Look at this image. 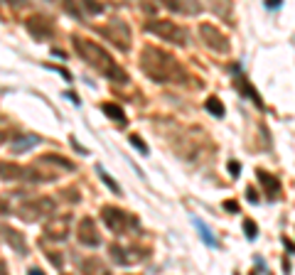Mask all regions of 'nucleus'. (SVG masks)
Returning a JSON list of instances; mask_svg holds the SVG:
<instances>
[{"label": "nucleus", "mask_w": 295, "mask_h": 275, "mask_svg": "<svg viewBox=\"0 0 295 275\" xmlns=\"http://www.w3.org/2000/svg\"><path fill=\"white\" fill-rule=\"evenodd\" d=\"M23 177H25V167L23 165L8 162V160L0 162V179H3V182H15V179H23Z\"/></svg>", "instance_id": "obj_12"}, {"label": "nucleus", "mask_w": 295, "mask_h": 275, "mask_svg": "<svg viewBox=\"0 0 295 275\" xmlns=\"http://www.w3.org/2000/svg\"><path fill=\"white\" fill-rule=\"evenodd\" d=\"M160 5H165L168 10H172V13H180V0H158Z\"/></svg>", "instance_id": "obj_29"}, {"label": "nucleus", "mask_w": 295, "mask_h": 275, "mask_svg": "<svg viewBox=\"0 0 295 275\" xmlns=\"http://www.w3.org/2000/svg\"><path fill=\"white\" fill-rule=\"evenodd\" d=\"M246 194H248V201H251V204H256V201H258V197H256V189H253V187H248V189H246Z\"/></svg>", "instance_id": "obj_36"}, {"label": "nucleus", "mask_w": 295, "mask_h": 275, "mask_svg": "<svg viewBox=\"0 0 295 275\" xmlns=\"http://www.w3.org/2000/svg\"><path fill=\"white\" fill-rule=\"evenodd\" d=\"M256 177H258V182H261V187L266 189V194H268V197H275V194L280 192V182H278V177H273L270 172L258 170V172H256Z\"/></svg>", "instance_id": "obj_14"}, {"label": "nucleus", "mask_w": 295, "mask_h": 275, "mask_svg": "<svg viewBox=\"0 0 295 275\" xmlns=\"http://www.w3.org/2000/svg\"><path fill=\"white\" fill-rule=\"evenodd\" d=\"M5 3H8V5H13V8H18V5H23V3H25V0H5Z\"/></svg>", "instance_id": "obj_38"}, {"label": "nucleus", "mask_w": 295, "mask_h": 275, "mask_svg": "<svg viewBox=\"0 0 295 275\" xmlns=\"http://www.w3.org/2000/svg\"><path fill=\"white\" fill-rule=\"evenodd\" d=\"M47 260H49L57 270H62V268H64V260H62V255H59L57 250H49V253H47Z\"/></svg>", "instance_id": "obj_27"}, {"label": "nucleus", "mask_w": 295, "mask_h": 275, "mask_svg": "<svg viewBox=\"0 0 295 275\" xmlns=\"http://www.w3.org/2000/svg\"><path fill=\"white\" fill-rule=\"evenodd\" d=\"M45 67H47L49 72H57V74H62V79H67V81H72V79H74V76H72L67 69H62V67H54V64H45Z\"/></svg>", "instance_id": "obj_28"}, {"label": "nucleus", "mask_w": 295, "mask_h": 275, "mask_svg": "<svg viewBox=\"0 0 295 275\" xmlns=\"http://www.w3.org/2000/svg\"><path fill=\"white\" fill-rule=\"evenodd\" d=\"M128 140H130V145H133L140 155H148V152H150V150H148V143H143L140 135H128Z\"/></svg>", "instance_id": "obj_25"}, {"label": "nucleus", "mask_w": 295, "mask_h": 275, "mask_svg": "<svg viewBox=\"0 0 295 275\" xmlns=\"http://www.w3.org/2000/svg\"><path fill=\"white\" fill-rule=\"evenodd\" d=\"M96 172H98L101 182H103V184H106V187H108V189H111L113 194H121V187L116 184V179H113V177H111V175H108V172H106V170H103L101 165H96Z\"/></svg>", "instance_id": "obj_20"}, {"label": "nucleus", "mask_w": 295, "mask_h": 275, "mask_svg": "<svg viewBox=\"0 0 295 275\" xmlns=\"http://www.w3.org/2000/svg\"><path fill=\"white\" fill-rule=\"evenodd\" d=\"M69 233V216H59V219H52L45 228V236L52 238V241H64Z\"/></svg>", "instance_id": "obj_10"}, {"label": "nucleus", "mask_w": 295, "mask_h": 275, "mask_svg": "<svg viewBox=\"0 0 295 275\" xmlns=\"http://www.w3.org/2000/svg\"><path fill=\"white\" fill-rule=\"evenodd\" d=\"M207 5H209V10H212L217 18L231 23V18H234V5H231V0H207Z\"/></svg>", "instance_id": "obj_13"}, {"label": "nucleus", "mask_w": 295, "mask_h": 275, "mask_svg": "<svg viewBox=\"0 0 295 275\" xmlns=\"http://www.w3.org/2000/svg\"><path fill=\"white\" fill-rule=\"evenodd\" d=\"M62 194H64V199H72V201H79V199H81V197H79V192H76V189H64V192H62Z\"/></svg>", "instance_id": "obj_31"}, {"label": "nucleus", "mask_w": 295, "mask_h": 275, "mask_svg": "<svg viewBox=\"0 0 295 275\" xmlns=\"http://www.w3.org/2000/svg\"><path fill=\"white\" fill-rule=\"evenodd\" d=\"M204 108H207L212 116H217V118H221V116H224V103L219 101V96H207Z\"/></svg>", "instance_id": "obj_19"}, {"label": "nucleus", "mask_w": 295, "mask_h": 275, "mask_svg": "<svg viewBox=\"0 0 295 275\" xmlns=\"http://www.w3.org/2000/svg\"><path fill=\"white\" fill-rule=\"evenodd\" d=\"M229 172H231V177H239V172H241V165H239L236 160H231V162H229Z\"/></svg>", "instance_id": "obj_33"}, {"label": "nucleus", "mask_w": 295, "mask_h": 275, "mask_svg": "<svg viewBox=\"0 0 295 275\" xmlns=\"http://www.w3.org/2000/svg\"><path fill=\"white\" fill-rule=\"evenodd\" d=\"M25 30L35 37V40H49L52 35H54V25H52V20L47 18V15H30L27 20H25Z\"/></svg>", "instance_id": "obj_9"}, {"label": "nucleus", "mask_w": 295, "mask_h": 275, "mask_svg": "<svg viewBox=\"0 0 295 275\" xmlns=\"http://www.w3.org/2000/svg\"><path fill=\"white\" fill-rule=\"evenodd\" d=\"M101 111H103L111 121H116V123H123V121H125V113H123V108H121L118 103H108V101H106V103H101Z\"/></svg>", "instance_id": "obj_18"}, {"label": "nucleus", "mask_w": 295, "mask_h": 275, "mask_svg": "<svg viewBox=\"0 0 295 275\" xmlns=\"http://www.w3.org/2000/svg\"><path fill=\"white\" fill-rule=\"evenodd\" d=\"M224 209H226V211H231V214H236V211H239V201L226 199V201H224Z\"/></svg>", "instance_id": "obj_32"}, {"label": "nucleus", "mask_w": 295, "mask_h": 275, "mask_svg": "<svg viewBox=\"0 0 295 275\" xmlns=\"http://www.w3.org/2000/svg\"><path fill=\"white\" fill-rule=\"evenodd\" d=\"M81 8L89 15H101L103 13V3H98V0H81Z\"/></svg>", "instance_id": "obj_23"}, {"label": "nucleus", "mask_w": 295, "mask_h": 275, "mask_svg": "<svg viewBox=\"0 0 295 275\" xmlns=\"http://www.w3.org/2000/svg\"><path fill=\"white\" fill-rule=\"evenodd\" d=\"M3 236H5V241H8V246L15 250V253H20V255H25L27 253V241H25V233H20L18 228H3Z\"/></svg>", "instance_id": "obj_11"}, {"label": "nucleus", "mask_w": 295, "mask_h": 275, "mask_svg": "<svg viewBox=\"0 0 295 275\" xmlns=\"http://www.w3.org/2000/svg\"><path fill=\"white\" fill-rule=\"evenodd\" d=\"M76 238H79V243L86 246V248H98V246H101V233H98L96 221H94L91 216H84V219L79 221V226H76Z\"/></svg>", "instance_id": "obj_8"}, {"label": "nucleus", "mask_w": 295, "mask_h": 275, "mask_svg": "<svg viewBox=\"0 0 295 275\" xmlns=\"http://www.w3.org/2000/svg\"><path fill=\"white\" fill-rule=\"evenodd\" d=\"M195 226H197V231H199L202 241H204V243H207L209 248H217V238L212 236V231H209V228H207V226H204V224H202L199 219H195Z\"/></svg>", "instance_id": "obj_21"}, {"label": "nucleus", "mask_w": 295, "mask_h": 275, "mask_svg": "<svg viewBox=\"0 0 295 275\" xmlns=\"http://www.w3.org/2000/svg\"><path fill=\"white\" fill-rule=\"evenodd\" d=\"M64 10H67V13H69L74 20H84V18H81V10L76 8V3H74V0H64Z\"/></svg>", "instance_id": "obj_26"}, {"label": "nucleus", "mask_w": 295, "mask_h": 275, "mask_svg": "<svg viewBox=\"0 0 295 275\" xmlns=\"http://www.w3.org/2000/svg\"><path fill=\"white\" fill-rule=\"evenodd\" d=\"M67 96H69V99H72V101H74V103H79V96H76V94H74V91H69V94H67Z\"/></svg>", "instance_id": "obj_40"}, {"label": "nucleus", "mask_w": 295, "mask_h": 275, "mask_svg": "<svg viewBox=\"0 0 295 275\" xmlns=\"http://www.w3.org/2000/svg\"><path fill=\"white\" fill-rule=\"evenodd\" d=\"M283 3V0H266V8H270V10H275L278 5Z\"/></svg>", "instance_id": "obj_37"}, {"label": "nucleus", "mask_w": 295, "mask_h": 275, "mask_svg": "<svg viewBox=\"0 0 295 275\" xmlns=\"http://www.w3.org/2000/svg\"><path fill=\"white\" fill-rule=\"evenodd\" d=\"M180 13L199 15L202 13V3H199V0H180Z\"/></svg>", "instance_id": "obj_22"}, {"label": "nucleus", "mask_w": 295, "mask_h": 275, "mask_svg": "<svg viewBox=\"0 0 295 275\" xmlns=\"http://www.w3.org/2000/svg\"><path fill=\"white\" fill-rule=\"evenodd\" d=\"M42 143V138L40 135H35V133H30V135H18L15 140H13V152H25V150H30V148H35V145H40Z\"/></svg>", "instance_id": "obj_15"}, {"label": "nucleus", "mask_w": 295, "mask_h": 275, "mask_svg": "<svg viewBox=\"0 0 295 275\" xmlns=\"http://www.w3.org/2000/svg\"><path fill=\"white\" fill-rule=\"evenodd\" d=\"M145 32H150L170 45H177V47H185L187 45V32L175 25L172 20H150V23H145Z\"/></svg>", "instance_id": "obj_4"}, {"label": "nucleus", "mask_w": 295, "mask_h": 275, "mask_svg": "<svg viewBox=\"0 0 295 275\" xmlns=\"http://www.w3.org/2000/svg\"><path fill=\"white\" fill-rule=\"evenodd\" d=\"M244 233H246L248 241H253V238L258 236V226H256L253 219H244Z\"/></svg>", "instance_id": "obj_24"}, {"label": "nucleus", "mask_w": 295, "mask_h": 275, "mask_svg": "<svg viewBox=\"0 0 295 275\" xmlns=\"http://www.w3.org/2000/svg\"><path fill=\"white\" fill-rule=\"evenodd\" d=\"M5 214H13V209H10V201H5L0 197V216H5Z\"/></svg>", "instance_id": "obj_30"}, {"label": "nucleus", "mask_w": 295, "mask_h": 275, "mask_svg": "<svg viewBox=\"0 0 295 275\" xmlns=\"http://www.w3.org/2000/svg\"><path fill=\"white\" fill-rule=\"evenodd\" d=\"M42 162H47V165H57V167H62V170H67V172H74V170H76V165H74L69 157H62V155H57V152H47V155H42Z\"/></svg>", "instance_id": "obj_17"}, {"label": "nucleus", "mask_w": 295, "mask_h": 275, "mask_svg": "<svg viewBox=\"0 0 295 275\" xmlns=\"http://www.w3.org/2000/svg\"><path fill=\"white\" fill-rule=\"evenodd\" d=\"M101 221L108 226V231L111 233H116V236H123V233H128V228H138V219L133 216V214H128V211H123V209H118V206H101Z\"/></svg>", "instance_id": "obj_3"}, {"label": "nucleus", "mask_w": 295, "mask_h": 275, "mask_svg": "<svg viewBox=\"0 0 295 275\" xmlns=\"http://www.w3.org/2000/svg\"><path fill=\"white\" fill-rule=\"evenodd\" d=\"M89 268H96L98 273H103V265L96 263V260H91V263H81V270H89Z\"/></svg>", "instance_id": "obj_34"}, {"label": "nucleus", "mask_w": 295, "mask_h": 275, "mask_svg": "<svg viewBox=\"0 0 295 275\" xmlns=\"http://www.w3.org/2000/svg\"><path fill=\"white\" fill-rule=\"evenodd\" d=\"M199 35H202V42H204L209 50L219 52V54H226L229 47H231L229 40H226V35H224L219 27L209 25V23H202V25H199Z\"/></svg>", "instance_id": "obj_7"}, {"label": "nucleus", "mask_w": 295, "mask_h": 275, "mask_svg": "<svg viewBox=\"0 0 295 275\" xmlns=\"http://www.w3.org/2000/svg\"><path fill=\"white\" fill-rule=\"evenodd\" d=\"M96 32L103 35V37H106L111 45H116L121 52H128V50H130V30H128L125 23H121V20H111L108 25L96 27Z\"/></svg>", "instance_id": "obj_5"}, {"label": "nucleus", "mask_w": 295, "mask_h": 275, "mask_svg": "<svg viewBox=\"0 0 295 275\" xmlns=\"http://www.w3.org/2000/svg\"><path fill=\"white\" fill-rule=\"evenodd\" d=\"M72 45L76 50V54L91 67L96 69L101 76H106L108 81H116V84H125L128 81V74L123 72V67L94 40H86L81 35H72Z\"/></svg>", "instance_id": "obj_2"}, {"label": "nucleus", "mask_w": 295, "mask_h": 275, "mask_svg": "<svg viewBox=\"0 0 295 275\" xmlns=\"http://www.w3.org/2000/svg\"><path fill=\"white\" fill-rule=\"evenodd\" d=\"M27 273H30V275H42V270H40V268H30Z\"/></svg>", "instance_id": "obj_41"}, {"label": "nucleus", "mask_w": 295, "mask_h": 275, "mask_svg": "<svg viewBox=\"0 0 295 275\" xmlns=\"http://www.w3.org/2000/svg\"><path fill=\"white\" fill-rule=\"evenodd\" d=\"M69 140H72V145H74V150H76L79 155H89V150H84V148H81V145H79V143H76L74 138H69Z\"/></svg>", "instance_id": "obj_35"}, {"label": "nucleus", "mask_w": 295, "mask_h": 275, "mask_svg": "<svg viewBox=\"0 0 295 275\" xmlns=\"http://www.w3.org/2000/svg\"><path fill=\"white\" fill-rule=\"evenodd\" d=\"M236 86H239V91H241L244 96H248V99H251V101L258 106V108H263V101H261L258 91H256V89H253L248 81H246V76H236Z\"/></svg>", "instance_id": "obj_16"}, {"label": "nucleus", "mask_w": 295, "mask_h": 275, "mask_svg": "<svg viewBox=\"0 0 295 275\" xmlns=\"http://www.w3.org/2000/svg\"><path fill=\"white\" fill-rule=\"evenodd\" d=\"M140 69L148 74V79L155 84H187L190 74L187 69L165 50L145 45L140 52Z\"/></svg>", "instance_id": "obj_1"}, {"label": "nucleus", "mask_w": 295, "mask_h": 275, "mask_svg": "<svg viewBox=\"0 0 295 275\" xmlns=\"http://www.w3.org/2000/svg\"><path fill=\"white\" fill-rule=\"evenodd\" d=\"M54 57H59V59H67V54H64L62 50H54Z\"/></svg>", "instance_id": "obj_39"}, {"label": "nucleus", "mask_w": 295, "mask_h": 275, "mask_svg": "<svg viewBox=\"0 0 295 275\" xmlns=\"http://www.w3.org/2000/svg\"><path fill=\"white\" fill-rule=\"evenodd\" d=\"M54 209H57V204H54L49 197H42V199H35V201H25V204H20L18 216H20L23 221H27V224H35L40 216H49V214H54Z\"/></svg>", "instance_id": "obj_6"}]
</instances>
